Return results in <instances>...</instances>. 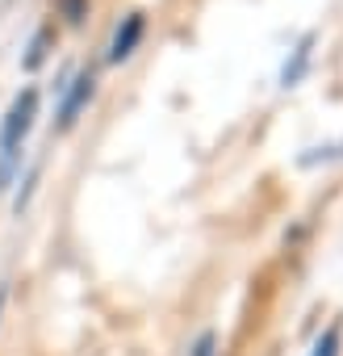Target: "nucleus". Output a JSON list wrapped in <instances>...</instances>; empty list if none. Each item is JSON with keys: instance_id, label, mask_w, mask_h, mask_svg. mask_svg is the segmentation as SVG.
Segmentation results:
<instances>
[{"instance_id": "obj_6", "label": "nucleus", "mask_w": 343, "mask_h": 356, "mask_svg": "<svg viewBox=\"0 0 343 356\" xmlns=\"http://www.w3.org/2000/svg\"><path fill=\"white\" fill-rule=\"evenodd\" d=\"M339 348H343V331H339V323H331V327L314 339L310 356H339Z\"/></svg>"}, {"instance_id": "obj_9", "label": "nucleus", "mask_w": 343, "mask_h": 356, "mask_svg": "<svg viewBox=\"0 0 343 356\" xmlns=\"http://www.w3.org/2000/svg\"><path fill=\"white\" fill-rule=\"evenodd\" d=\"M326 159H343V143L339 147H318V151L301 155V163H326Z\"/></svg>"}, {"instance_id": "obj_7", "label": "nucleus", "mask_w": 343, "mask_h": 356, "mask_svg": "<svg viewBox=\"0 0 343 356\" xmlns=\"http://www.w3.org/2000/svg\"><path fill=\"white\" fill-rule=\"evenodd\" d=\"M55 9H59V17L67 26H80L88 17V0H55Z\"/></svg>"}, {"instance_id": "obj_8", "label": "nucleus", "mask_w": 343, "mask_h": 356, "mask_svg": "<svg viewBox=\"0 0 343 356\" xmlns=\"http://www.w3.org/2000/svg\"><path fill=\"white\" fill-rule=\"evenodd\" d=\"M189 356H218V335H214V331H201V335L193 339Z\"/></svg>"}, {"instance_id": "obj_4", "label": "nucleus", "mask_w": 343, "mask_h": 356, "mask_svg": "<svg viewBox=\"0 0 343 356\" xmlns=\"http://www.w3.org/2000/svg\"><path fill=\"white\" fill-rule=\"evenodd\" d=\"M314 42H318V34H301L297 38V47L289 51V59L281 63V88H297L301 84V76L310 72V59H314Z\"/></svg>"}, {"instance_id": "obj_2", "label": "nucleus", "mask_w": 343, "mask_h": 356, "mask_svg": "<svg viewBox=\"0 0 343 356\" xmlns=\"http://www.w3.org/2000/svg\"><path fill=\"white\" fill-rule=\"evenodd\" d=\"M97 97V72L92 67H84V72H76L67 84H63V92H59V109H55V130H72L76 122H80V113L88 109V101Z\"/></svg>"}, {"instance_id": "obj_10", "label": "nucleus", "mask_w": 343, "mask_h": 356, "mask_svg": "<svg viewBox=\"0 0 343 356\" xmlns=\"http://www.w3.org/2000/svg\"><path fill=\"white\" fill-rule=\"evenodd\" d=\"M5 302H9V289H5V285H0V314H5Z\"/></svg>"}, {"instance_id": "obj_1", "label": "nucleus", "mask_w": 343, "mask_h": 356, "mask_svg": "<svg viewBox=\"0 0 343 356\" xmlns=\"http://www.w3.org/2000/svg\"><path fill=\"white\" fill-rule=\"evenodd\" d=\"M34 118H38V88H22L0 122V193L13 185V176L22 172V143L26 134L34 130Z\"/></svg>"}, {"instance_id": "obj_3", "label": "nucleus", "mask_w": 343, "mask_h": 356, "mask_svg": "<svg viewBox=\"0 0 343 356\" xmlns=\"http://www.w3.org/2000/svg\"><path fill=\"white\" fill-rule=\"evenodd\" d=\"M142 34H147V13L142 9H134V13H126L122 22H117V30H113V38H109V63H126L134 51H138V42H142Z\"/></svg>"}, {"instance_id": "obj_5", "label": "nucleus", "mask_w": 343, "mask_h": 356, "mask_svg": "<svg viewBox=\"0 0 343 356\" xmlns=\"http://www.w3.org/2000/svg\"><path fill=\"white\" fill-rule=\"evenodd\" d=\"M47 47H51V26H42L34 38H30V51H26V59H22V67L26 72H34V67H42V59H47Z\"/></svg>"}]
</instances>
